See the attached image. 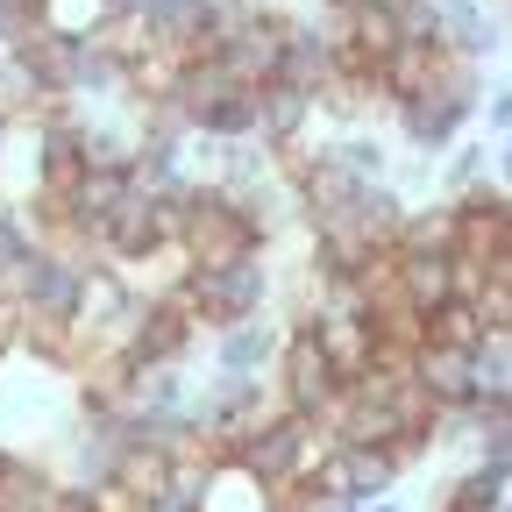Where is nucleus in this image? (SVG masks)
Segmentation results:
<instances>
[{
	"instance_id": "nucleus-1",
	"label": "nucleus",
	"mask_w": 512,
	"mask_h": 512,
	"mask_svg": "<svg viewBox=\"0 0 512 512\" xmlns=\"http://www.w3.org/2000/svg\"><path fill=\"white\" fill-rule=\"evenodd\" d=\"M178 299L192 306V320H200L207 335L235 328V320H256V313H271V299H278L271 256H242V264H185Z\"/></svg>"
},
{
	"instance_id": "nucleus-2",
	"label": "nucleus",
	"mask_w": 512,
	"mask_h": 512,
	"mask_svg": "<svg viewBox=\"0 0 512 512\" xmlns=\"http://www.w3.org/2000/svg\"><path fill=\"white\" fill-rule=\"evenodd\" d=\"M320 448H328V427L306 420V413H292V406H278V413H264V420H256V427L242 434L235 463H242L256 484H271L278 498H292V491L313 477Z\"/></svg>"
},
{
	"instance_id": "nucleus-3",
	"label": "nucleus",
	"mask_w": 512,
	"mask_h": 512,
	"mask_svg": "<svg viewBox=\"0 0 512 512\" xmlns=\"http://www.w3.org/2000/svg\"><path fill=\"white\" fill-rule=\"evenodd\" d=\"M264 249H271V235L256 228V214L228 185L200 178V192H192V207H185V228H178L185 264H242V256H264Z\"/></svg>"
},
{
	"instance_id": "nucleus-4",
	"label": "nucleus",
	"mask_w": 512,
	"mask_h": 512,
	"mask_svg": "<svg viewBox=\"0 0 512 512\" xmlns=\"http://www.w3.org/2000/svg\"><path fill=\"white\" fill-rule=\"evenodd\" d=\"M271 377H278V406H292V413H306V420H328V413L342 406V392H349V377L328 363V349L313 342V328H306L299 306H292V320H285V349H278Z\"/></svg>"
},
{
	"instance_id": "nucleus-5",
	"label": "nucleus",
	"mask_w": 512,
	"mask_h": 512,
	"mask_svg": "<svg viewBox=\"0 0 512 512\" xmlns=\"http://www.w3.org/2000/svg\"><path fill=\"white\" fill-rule=\"evenodd\" d=\"M285 29H292V15L264 0V8H256V15H249V22H242L214 57L228 64V79H235V86H249V93H256V86H271V79L285 72Z\"/></svg>"
},
{
	"instance_id": "nucleus-6",
	"label": "nucleus",
	"mask_w": 512,
	"mask_h": 512,
	"mask_svg": "<svg viewBox=\"0 0 512 512\" xmlns=\"http://www.w3.org/2000/svg\"><path fill=\"white\" fill-rule=\"evenodd\" d=\"M299 313H306L313 342L328 349V363L356 384V377L370 370V356H377V328H370V313H356V306H320V299H299Z\"/></svg>"
},
{
	"instance_id": "nucleus-7",
	"label": "nucleus",
	"mask_w": 512,
	"mask_h": 512,
	"mask_svg": "<svg viewBox=\"0 0 512 512\" xmlns=\"http://www.w3.org/2000/svg\"><path fill=\"white\" fill-rule=\"evenodd\" d=\"M313 121H320V100H313L306 86H292V79L256 86V143H271V150L306 143V136H313Z\"/></svg>"
},
{
	"instance_id": "nucleus-8",
	"label": "nucleus",
	"mask_w": 512,
	"mask_h": 512,
	"mask_svg": "<svg viewBox=\"0 0 512 512\" xmlns=\"http://www.w3.org/2000/svg\"><path fill=\"white\" fill-rule=\"evenodd\" d=\"M413 384L434 413L448 406H477V377H470V349H441V342H420L413 349Z\"/></svg>"
},
{
	"instance_id": "nucleus-9",
	"label": "nucleus",
	"mask_w": 512,
	"mask_h": 512,
	"mask_svg": "<svg viewBox=\"0 0 512 512\" xmlns=\"http://www.w3.org/2000/svg\"><path fill=\"white\" fill-rule=\"evenodd\" d=\"M392 271H399V285H406V299H413L420 313L463 299V256H413V249H392Z\"/></svg>"
},
{
	"instance_id": "nucleus-10",
	"label": "nucleus",
	"mask_w": 512,
	"mask_h": 512,
	"mask_svg": "<svg viewBox=\"0 0 512 512\" xmlns=\"http://www.w3.org/2000/svg\"><path fill=\"white\" fill-rule=\"evenodd\" d=\"M285 349V328L271 313H256V320H235V328L214 335V370H271Z\"/></svg>"
},
{
	"instance_id": "nucleus-11",
	"label": "nucleus",
	"mask_w": 512,
	"mask_h": 512,
	"mask_svg": "<svg viewBox=\"0 0 512 512\" xmlns=\"http://www.w3.org/2000/svg\"><path fill=\"white\" fill-rule=\"evenodd\" d=\"M441 8V29H448V50H456L463 64H484L505 50V22H491L484 0H434Z\"/></svg>"
},
{
	"instance_id": "nucleus-12",
	"label": "nucleus",
	"mask_w": 512,
	"mask_h": 512,
	"mask_svg": "<svg viewBox=\"0 0 512 512\" xmlns=\"http://www.w3.org/2000/svg\"><path fill=\"white\" fill-rule=\"evenodd\" d=\"M399 249H413V256H463V207L448 200H427V207H413L406 214V228H399Z\"/></svg>"
},
{
	"instance_id": "nucleus-13",
	"label": "nucleus",
	"mask_w": 512,
	"mask_h": 512,
	"mask_svg": "<svg viewBox=\"0 0 512 512\" xmlns=\"http://www.w3.org/2000/svg\"><path fill=\"white\" fill-rule=\"evenodd\" d=\"M349 456V477H342V498L349 505H377V498H392L406 463H399V448H342Z\"/></svg>"
},
{
	"instance_id": "nucleus-14",
	"label": "nucleus",
	"mask_w": 512,
	"mask_h": 512,
	"mask_svg": "<svg viewBox=\"0 0 512 512\" xmlns=\"http://www.w3.org/2000/svg\"><path fill=\"white\" fill-rule=\"evenodd\" d=\"M320 143H328V157H335L342 171H356V178H392V164H399V157H392V143H384L377 128H363V121L328 128Z\"/></svg>"
},
{
	"instance_id": "nucleus-15",
	"label": "nucleus",
	"mask_w": 512,
	"mask_h": 512,
	"mask_svg": "<svg viewBox=\"0 0 512 512\" xmlns=\"http://www.w3.org/2000/svg\"><path fill=\"white\" fill-rule=\"evenodd\" d=\"M200 512H285V498H278L271 484H256L242 463H214L207 505H200Z\"/></svg>"
},
{
	"instance_id": "nucleus-16",
	"label": "nucleus",
	"mask_w": 512,
	"mask_h": 512,
	"mask_svg": "<svg viewBox=\"0 0 512 512\" xmlns=\"http://www.w3.org/2000/svg\"><path fill=\"white\" fill-rule=\"evenodd\" d=\"M470 377H477V399L512 413V328H484V342L470 349Z\"/></svg>"
},
{
	"instance_id": "nucleus-17",
	"label": "nucleus",
	"mask_w": 512,
	"mask_h": 512,
	"mask_svg": "<svg viewBox=\"0 0 512 512\" xmlns=\"http://www.w3.org/2000/svg\"><path fill=\"white\" fill-rule=\"evenodd\" d=\"M192 136H207V143H256V93L235 86L214 107H200V114H192Z\"/></svg>"
},
{
	"instance_id": "nucleus-18",
	"label": "nucleus",
	"mask_w": 512,
	"mask_h": 512,
	"mask_svg": "<svg viewBox=\"0 0 512 512\" xmlns=\"http://www.w3.org/2000/svg\"><path fill=\"white\" fill-rule=\"evenodd\" d=\"M36 22H43V36H79V43H93V36L114 22V0H36Z\"/></svg>"
},
{
	"instance_id": "nucleus-19",
	"label": "nucleus",
	"mask_w": 512,
	"mask_h": 512,
	"mask_svg": "<svg viewBox=\"0 0 512 512\" xmlns=\"http://www.w3.org/2000/svg\"><path fill=\"white\" fill-rule=\"evenodd\" d=\"M36 249H43V235H36V221H29V207H0V292H8L29 264H36Z\"/></svg>"
},
{
	"instance_id": "nucleus-20",
	"label": "nucleus",
	"mask_w": 512,
	"mask_h": 512,
	"mask_svg": "<svg viewBox=\"0 0 512 512\" xmlns=\"http://www.w3.org/2000/svg\"><path fill=\"white\" fill-rule=\"evenodd\" d=\"M505 470H491V463H470L456 484H448V498H441V512H498L505 505Z\"/></svg>"
},
{
	"instance_id": "nucleus-21",
	"label": "nucleus",
	"mask_w": 512,
	"mask_h": 512,
	"mask_svg": "<svg viewBox=\"0 0 512 512\" xmlns=\"http://www.w3.org/2000/svg\"><path fill=\"white\" fill-rule=\"evenodd\" d=\"M491 150H498V143L484 136V143H456V150H448V157H441V192H448V200H463V192H470V185H484V178H498V164H491Z\"/></svg>"
},
{
	"instance_id": "nucleus-22",
	"label": "nucleus",
	"mask_w": 512,
	"mask_h": 512,
	"mask_svg": "<svg viewBox=\"0 0 512 512\" xmlns=\"http://www.w3.org/2000/svg\"><path fill=\"white\" fill-rule=\"evenodd\" d=\"M427 342H441V349H477V342H484V320H477V306H470V299H448V306H434V313H427Z\"/></svg>"
},
{
	"instance_id": "nucleus-23",
	"label": "nucleus",
	"mask_w": 512,
	"mask_h": 512,
	"mask_svg": "<svg viewBox=\"0 0 512 512\" xmlns=\"http://www.w3.org/2000/svg\"><path fill=\"white\" fill-rule=\"evenodd\" d=\"M463 299L477 306V320H484V328H512V285H505V278H477Z\"/></svg>"
},
{
	"instance_id": "nucleus-24",
	"label": "nucleus",
	"mask_w": 512,
	"mask_h": 512,
	"mask_svg": "<svg viewBox=\"0 0 512 512\" xmlns=\"http://www.w3.org/2000/svg\"><path fill=\"white\" fill-rule=\"evenodd\" d=\"M477 121H484V136H505V128H512V86H491L484 107H477Z\"/></svg>"
},
{
	"instance_id": "nucleus-25",
	"label": "nucleus",
	"mask_w": 512,
	"mask_h": 512,
	"mask_svg": "<svg viewBox=\"0 0 512 512\" xmlns=\"http://www.w3.org/2000/svg\"><path fill=\"white\" fill-rule=\"evenodd\" d=\"M285 512H356V505H342V498H313V491H292V498H285Z\"/></svg>"
},
{
	"instance_id": "nucleus-26",
	"label": "nucleus",
	"mask_w": 512,
	"mask_h": 512,
	"mask_svg": "<svg viewBox=\"0 0 512 512\" xmlns=\"http://www.w3.org/2000/svg\"><path fill=\"white\" fill-rule=\"evenodd\" d=\"M498 150H491V164H498V185L512 192V128H505V136H491Z\"/></svg>"
},
{
	"instance_id": "nucleus-27",
	"label": "nucleus",
	"mask_w": 512,
	"mask_h": 512,
	"mask_svg": "<svg viewBox=\"0 0 512 512\" xmlns=\"http://www.w3.org/2000/svg\"><path fill=\"white\" fill-rule=\"evenodd\" d=\"M8 143H15V121L0 114V164H8Z\"/></svg>"
},
{
	"instance_id": "nucleus-28",
	"label": "nucleus",
	"mask_w": 512,
	"mask_h": 512,
	"mask_svg": "<svg viewBox=\"0 0 512 512\" xmlns=\"http://www.w3.org/2000/svg\"><path fill=\"white\" fill-rule=\"evenodd\" d=\"M356 512H406V505H399V491H392V498H377V505H356Z\"/></svg>"
}]
</instances>
